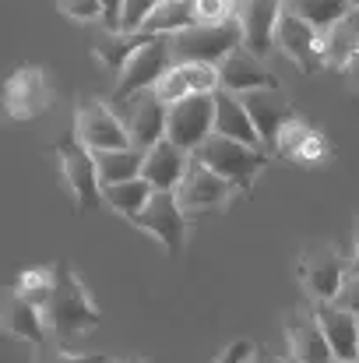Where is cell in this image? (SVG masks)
I'll use <instances>...</instances> for the list:
<instances>
[{
	"mask_svg": "<svg viewBox=\"0 0 359 363\" xmlns=\"http://www.w3.org/2000/svg\"><path fill=\"white\" fill-rule=\"evenodd\" d=\"M250 353H253V346L243 342V339H237V342H229V346L215 357V363H246L250 360Z\"/></svg>",
	"mask_w": 359,
	"mask_h": 363,
	"instance_id": "cell-36",
	"label": "cell"
},
{
	"mask_svg": "<svg viewBox=\"0 0 359 363\" xmlns=\"http://www.w3.org/2000/svg\"><path fill=\"white\" fill-rule=\"evenodd\" d=\"M300 275H303V286L314 300H335L342 279L349 275V257H342L335 247L321 243V247H310L303 254V264H300Z\"/></svg>",
	"mask_w": 359,
	"mask_h": 363,
	"instance_id": "cell-15",
	"label": "cell"
},
{
	"mask_svg": "<svg viewBox=\"0 0 359 363\" xmlns=\"http://www.w3.org/2000/svg\"><path fill=\"white\" fill-rule=\"evenodd\" d=\"M159 4H162V0H123V11H120V32H137Z\"/></svg>",
	"mask_w": 359,
	"mask_h": 363,
	"instance_id": "cell-33",
	"label": "cell"
},
{
	"mask_svg": "<svg viewBox=\"0 0 359 363\" xmlns=\"http://www.w3.org/2000/svg\"><path fill=\"white\" fill-rule=\"evenodd\" d=\"M285 7L296 11L300 18H307L314 28L328 32V28L353 7V0H285Z\"/></svg>",
	"mask_w": 359,
	"mask_h": 363,
	"instance_id": "cell-28",
	"label": "cell"
},
{
	"mask_svg": "<svg viewBox=\"0 0 359 363\" xmlns=\"http://www.w3.org/2000/svg\"><path fill=\"white\" fill-rule=\"evenodd\" d=\"M173 39L169 35H152L120 71L117 78V89H113V103H127L130 96L152 89L169 67H173Z\"/></svg>",
	"mask_w": 359,
	"mask_h": 363,
	"instance_id": "cell-5",
	"label": "cell"
},
{
	"mask_svg": "<svg viewBox=\"0 0 359 363\" xmlns=\"http://www.w3.org/2000/svg\"><path fill=\"white\" fill-rule=\"evenodd\" d=\"M208 134H215V92H194L169 106V141L187 152H198Z\"/></svg>",
	"mask_w": 359,
	"mask_h": 363,
	"instance_id": "cell-8",
	"label": "cell"
},
{
	"mask_svg": "<svg viewBox=\"0 0 359 363\" xmlns=\"http://www.w3.org/2000/svg\"><path fill=\"white\" fill-rule=\"evenodd\" d=\"M233 187H237L233 180H226L219 169H212L205 159H198V155L190 152L187 173H183V180H180V187H176V198H180L183 212H187V216H194V212L222 208V205L229 201Z\"/></svg>",
	"mask_w": 359,
	"mask_h": 363,
	"instance_id": "cell-7",
	"label": "cell"
},
{
	"mask_svg": "<svg viewBox=\"0 0 359 363\" xmlns=\"http://www.w3.org/2000/svg\"><path fill=\"white\" fill-rule=\"evenodd\" d=\"M246 363H250V360H246Z\"/></svg>",
	"mask_w": 359,
	"mask_h": 363,
	"instance_id": "cell-44",
	"label": "cell"
},
{
	"mask_svg": "<svg viewBox=\"0 0 359 363\" xmlns=\"http://www.w3.org/2000/svg\"><path fill=\"white\" fill-rule=\"evenodd\" d=\"M123 363H141V360H123Z\"/></svg>",
	"mask_w": 359,
	"mask_h": 363,
	"instance_id": "cell-41",
	"label": "cell"
},
{
	"mask_svg": "<svg viewBox=\"0 0 359 363\" xmlns=\"http://www.w3.org/2000/svg\"><path fill=\"white\" fill-rule=\"evenodd\" d=\"M194 4V21L198 25H219V21H229L237 18L239 0H190Z\"/></svg>",
	"mask_w": 359,
	"mask_h": 363,
	"instance_id": "cell-32",
	"label": "cell"
},
{
	"mask_svg": "<svg viewBox=\"0 0 359 363\" xmlns=\"http://www.w3.org/2000/svg\"><path fill=\"white\" fill-rule=\"evenodd\" d=\"M96 166H99V184L110 187L120 180H134L141 177L144 166V152L141 148H113V152H96Z\"/></svg>",
	"mask_w": 359,
	"mask_h": 363,
	"instance_id": "cell-25",
	"label": "cell"
},
{
	"mask_svg": "<svg viewBox=\"0 0 359 363\" xmlns=\"http://www.w3.org/2000/svg\"><path fill=\"white\" fill-rule=\"evenodd\" d=\"M353 363H359V360H353Z\"/></svg>",
	"mask_w": 359,
	"mask_h": 363,
	"instance_id": "cell-43",
	"label": "cell"
},
{
	"mask_svg": "<svg viewBox=\"0 0 359 363\" xmlns=\"http://www.w3.org/2000/svg\"><path fill=\"white\" fill-rule=\"evenodd\" d=\"M60 159V173L74 194V205L81 212H96L103 205V184H99V166H96V152L85 148L78 141V134H64L57 145H50Z\"/></svg>",
	"mask_w": 359,
	"mask_h": 363,
	"instance_id": "cell-4",
	"label": "cell"
},
{
	"mask_svg": "<svg viewBox=\"0 0 359 363\" xmlns=\"http://www.w3.org/2000/svg\"><path fill=\"white\" fill-rule=\"evenodd\" d=\"M353 7H359V0H353Z\"/></svg>",
	"mask_w": 359,
	"mask_h": 363,
	"instance_id": "cell-42",
	"label": "cell"
},
{
	"mask_svg": "<svg viewBox=\"0 0 359 363\" xmlns=\"http://www.w3.org/2000/svg\"><path fill=\"white\" fill-rule=\"evenodd\" d=\"M285 335H289V350L296 363H338L331 353V342L317 321L314 303L310 307H292L285 318Z\"/></svg>",
	"mask_w": 359,
	"mask_h": 363,
	"instance_id": "cell-13",
	"label": "cell"
},
{
	"mask_svg": "<svg viewBox=\"0 0 359 363\" xmlns=\"http://www.w3.org/2000/svg\"><path fill=\"white\" fill-rule=\"evenodd\" d=\"M148 39H152V35H148V32H141V28H137V32H110V28H106V35H99V39H96L92 53L99 57V64H103V67H110V71H117L120 74V71H123V64H127V60H130V57H134Z\"/></svg>",
	"mask_w": 359,
	"mask_h": 363,
	"instance_id": "cell-24",
	"label": "cell"
},
{
	"mask_svg": "<svg viewBox=\"0 0 359 363\" xmlns=\"http://www.w3.org/2000/svg\"><path fill=\"white\" fill-rule=\"evenodd\" d=\"M120 11H123V0H103V21L110 32H120Z\"/></svg>",
	"mask_w": 359,
	"mask_h": 363,
	"instance_id": "cell-37",
	"label": "cell"
},
{
	"mask_svg": "<svg viewBox=\"0 0 359 363\" xmlns=\"http://www.w3.org/2000/svg\"><path fill=\"white\" fill-rule=\"evenodd\" d=\"M346 74H349V82L359 89V53H353V60L346 64Z\"/></svg>",
	"mask_w": 359,
	"mask_h": 363,
	"instance_id": "cell-40",
	"label": "cell"
},
{
	"mask_svg": "<svg viewBox=\"0 0 359 363\" xmlns=\"http://www.w3.org/2000/svg\"><path fill=\"white\" fill-rule=\"evenodd\" d=\"M349 272L359 275V212H356V240H353V257H349Z\"/></svg>",
	"mask_w": 359,
	"mask_h": 363,
	"instance_id": "cell-39",
	"label": "cell"
},
{
	"mask_svg": "<svg viewBox=\"0 0 359 363\" xmlns=\"http://www.w3.org/2000/svg\"><path fill=\"white\" fill-rule=\"evenodd\" d=\"M74 134L85 148L92 152H113V148H130V130L103 99H85L78 103L74 113Z\"/></svg>",
	"mask_w": 359,
	"mask_h": 363,
	"instance_id": "cell-10",
	"label": "cell"
},
{
	"mask_svg": "<svg viewBox=\"0 0 359 363\" xmlns=\"http://www.w3.org/2000/svg\"><path fill=\"white\" fill-rule=\"evenodd\" d=\"M275 46L300 67V71H321L324 64V32L314 28L307 18H300L296 11H282L278 28H275Z\"/></svg>",
	"mask_w": 359,
	"mask_h": 363,
	"instance_id": "cell-9",
	"label": "cell"
},
{
	"mask_svg": "<svg viewBox=\"0 0 359 363\" xmlns=\"http://www.w3.org/2000/svg\"><path fill=\"white\" fill-rule=\"evenodd\" d=\"M187 25H194V4L190 0H162L148 14L141 32H148V35H173V32H180Z\"/></svg>",
	"mask_w": 359,
	"mask_h": 363,
	"instance_id": "cell-27",
	"label": "cell"
},
{
	"mask_svg": "<svg viewBox=\"0 0 359 363\" xmlns=\"http://www.w3.org/2000/svg\"><path fill=\"white\" fill-rule=\"evenodd\" d=\"M32 363H110V357H103V353H71L67 346H60V342H42V346H35V357Z\"/></svg>",
	"mask_w": 359,
	"mask_h": 363,
	"instance_id": "cell-31",
	"label": "cell"
},
{
	"mask_svg": "<svg viewBox=\"0 0 359 363\" xmlns=\"http://www.w3.org/2000/svg\"><path fill=\"white\" fill-rule=\"evenodd\" d=\"M335 303L346 307V311H353L359 318V275L356 272H349V275L342 279V286H338V293H335Z\"/></svg>",
	"mask_w": 359,
	"mask_h": 363,
	"instance_id": "cell-35",
	"label": "cell"
},
{
	"mask_svg": "<svg viewBox=\"0 0 359 363\" xmlns=\"http://www.w3.org/2000/svg\"><path fill=\"white\" fill-rule=\"evenodd\" d=\"M4 106H7V117L11 121H35L46 106H50V82H46V71L28 64V67H18L7 85H4Z\"/></svg>",
	"mask_w": 359,
	"mask_h": 363,
	"instance_id": "cell-12",
	"label": "cell"
},
{
	"mask_svg": "<svg viewBox=\"0 0 359 363\" xmlns=\"http://www.w3.org/2000/svg\"><path fill=\"white\" fill-rule=\"evenodd\" d=\"M123 123L130 130L134 148L148 152L169 130V106L155 96V89H144V92H137V96L127 99V117H123Z\"/></svg>",
	"mask_w": 359,
	"mask_h": 363,
	"instance_id": "cell-14",
	"label": "cell"
},
{
	"mask_svg": "<svg viewBox=\"0 0 359 363\" xmlns=\"http://www.w3.org/2000/svg\"><path fill=\"white\" fill-rule=\"evenodd\" d=\"M187 162H190V152L180 148L176 141L162 138L159 145H152L144 152V166H141V177L155 187V191H176L183 173H187Z\"/></svg>",
	"mask_w": 359,
	"mask_h": 363,
	"instance_id": "cell-18",
	"label": "cell"
},
{
	"mask_svg": "<svg viewBox=\"0 0 359 363\" xmlns=\"http://www.w3.org/2000/svg\"><path fill=\"white\" fill-rule=\"evenodd\" d=\"M285 4L282 0H239V25H243V46L253 50L257 57H268L275 46V28L282 18Z\"/></svg>",
	"mask_w": 359,
	"mask_h": 363,
	"instance_id": "cell-16",
	"label": "cell"
},
{
	"mask_svg": "<svg viewBox=\"0 0 359 363\" xmlns=\"http://www.w3.org/2000/svg\"><path fill=\"white\" fill-rule=\"evenodd\" d=\"M359 53V7H349L328 32H324V64L328 67H346Z\"/></svg>",
	"mask_w": 359,
	"mask_h": 363,
	"instance_id": "cell-23",
	"label": "cell"
},
{
	"mask_svg": "<svg viewBox=\"0 0 359 363\" xmlns=\"http://www.w3.org/2000/svg\"><path fill=\"white\" fill-rule=\"evenodd\" d=\"M250 363H296V360H285V357H275L268 346H253L250 353Z\"/></svg>",
	"mask_w": 359,
	"mask_h": 363,
	"instance_id": "cell-38",
	"label": "cell"
},
{
	"mask_svg": "<svg viewBox=\"0 0 359 363\" xmlns=\"http://www.w3.org/2000/svg\"><path fill=\"white\" fill-rule=\"evenodd\" d=\"M4 328H7V335L25 339V342H32V346L50 342V328H46L42 307L32 303L28 296H21L14 286L7 289V300H4Z\"/></svg>",
	"mask_w": 359,
	"mask_h": 363,
	"instance_id": "cell-20",
	"label": "cell"
},
{
	"mask_svg": "<svg viewBox=\"0 0 359 363\" xmlns=\"http://www.w3.org/2000/svg\"><path fill=\"white\" fill-rule=\"evenodd\" d=\"M155 96L166 103V106H173V103H180V99H187V96H194V89H190V78H187V71H183V64H173L155 85Z\"/></svg>",
	"mask_w": 359,
	"mask_h": 363,
	"instance_id": "cell-30",
	"label": "cell"
},
{
	"mask_svg": "<svg viewBox=\"0 0 359 363\" xmlns=\"http://www.w3.org/2000/svg\"><path fill=\"white\" fill-rule=\"evenodd\" d=\"M57 4L74 21H96V18H103V0H57Z\"/></svg>",
	"mask_w": 359,
	"mask_h": 363,
	"instance_id": "cell-34",
	"label": "cell"
},
{
	"mask_svg": "<svg viewBox=\"0 0 359 363\" xmlns=\"http://www.w3.org/2000/svg\"><path fill=\"white\" fill-rule=\"evenodd\" d=\"M198 159H205L212 169H219L226 180H233L237 184V191H250L253 187V180H257V173L268 166V159H271V152L268 148H261V145H243L237 138H226V134H208L205 138V145L194 152Z\"/></svg>",
	"mask_w": 359,
	"mask_h": 363,
	"instance_id": "cell-3",
	"label": "cell"
},
{
	"mask_svg": "<svg viewBox=\"0 0 359 363\" xmlns=\"http://www.w3.org/2000/svg\"><path fill=\"white\" fill-rule=\"evenodd\" d=\"M53 268H57V279H53L50 300L42 303V314H46L50 339L60 342V346H71L74 339L89 335L92 328H99L103 314H99V307L92 303L89 289L78 282L71 261H57Z\"/></svg>",
	"mask_w": 359,
	"mask_h": 363,
	"instance_id": "cell-1",
	"label": "cell"
},
{
	"mask_svg": "<svg viewBox=\"0 0 359 363\" xmlns=\"http://www.w3.org/2000/svg\"><path fill=\"white\" fill-rule=\"evenodd\" d=\"M219 78H222V89H229V92H250V89H271V85H278L275 82V74L264 67V57H257L253 50H246V46H237L222 64H219Z\"/></svg>",
	"mask_w": 359,
	"mask_h": 363,
	"instance_id": "cell-19",
	"label": "cell"
},
{
	"mask_svg": "<svg viewBox=\"0 0 359 363\" xmlns=\"http://www.w3.org/2000/svg\"><path fill=\"white\" fill-rule=\"evenodd\" d=\"M152 184L144 180V177H134V180H120V184H110V187H103V205H110V208H117L120 216H127V219H134L144 205H148V198H152Z\"/></svg>",
	"mask_w": 359,
	"mask_h": 363,
	"instance_id": "cell-26",
	"label": "cell"
},
{
	"mask_svg": "<svg viewBox=\"0 0 359 363\" xmlns=\"http://www.w3.org/2000/svg\"><path fill=\"white\" fill-rule=\"evenodd\" d=\"M137 230H148L152 237H159V243L180 257L183 254V243H187V212L176 198V191H152L148 205L130 219Z\"/></svg>",
	"mask_w": 359,
	"mask_h": 363,
	"instance_id": "cell-6",
	"label": "cell"
},
{
	"mask_svg": "<svg viewBox=\"0 0 359 363\" xmlns=\"http://www.w3.org/2000/svg\"><path fill=\"white\" fill-rule=\"evenodd\" d=\"M215 130L226 134V138H237L243 145H261V134H257V127H253L246 106H243V96L229 92V89L215 92Z\"/></svg>",
	"mask_w": 359,
	"mask_h": 363,
	"instance_id": "cell-22",
	"label": "cell"
},
{
	"mask_svg": "<svg viewBox=\"0 0 359 363\" xmlns=\"http://www.w3.org/2000/svg\"><path fill=\"white\" fill-rule=\"evenodd\" d=\"M173 39V60L176 64H222L237 46H243V25L239 18H229V21H219V25H187L180 32L169 35Z\"/></svg>",
	"mask_w": 359,
	"mask_h": 363,
	"instance_id": "cell-2",
	"label": "cell"
},
{
	"mask_svg": "<svg viewBox=\"0 0 359 363\" xmlns=\"http://www.w3.org/2000/svg\"><path fill=\"white\" fill-rule=\"evenodd\" d=\"M275 152H278V155H285V159H292V162L317 166V162H324V159H328L331 145H328L324 130H317V127L303 123L300 117H292V121L282 127V134H278V148H275Z\"/></svg>",
	"mask_w": 359,
	"mask_h": 363,
	"instance_id": "cell-21",
	"label": "cell"
},
{
	"mask_svg": "<svg viewBox=\"0 0 359 363\" xmlns=\"http://www.w3.org/2000/svg\"><path fill=\"white\" fill-rule=\"evenodd\" d=\"M317 321L331 342V353L338 363H353L359 360V318L353 311L338 307L335 300H314Z\"/></svg>",
	"mask_w": 359,
	"mask_h": 363,
	"instance_id": "cell-17",
	"label": "cell"
},
{
	"mask_svg": "<svg viewBox=\"0 0 359 363\" xmlns=\"http://www.w3.org/2000/svg\"><path fill=\"white\" fill-rule=\"evenodd\" d=\"M243 106H246L250 121H253L257 134H261V145H264L268 152H275L282 127L296 117L289 96H285L278 85H271V89H250V92H243Z\"/></svg>",
	"mask_w": 359,
	"mask_h": 363,
	"instance_id": "cell-11",
	"label": "cell"
},
{
	"mask_svg": "<svg viewBox=\"0 0 359 363\" xmlns=\"http://www.w3.org/2000/svg\"><path fill=\"white\" fill-rule=\"evenodd\" d=\"M53 279H57V268L53 264H46V268H25L11 286L21 293V296H28L32 303H46L50 300V289H53Z\"/></svg>",
	"mask_w": 359,
	"mask_h": 363,
	"instance_id": "cell-29",
	"label": "cell"
}]
</instances>
